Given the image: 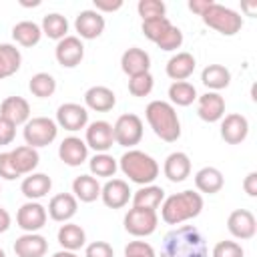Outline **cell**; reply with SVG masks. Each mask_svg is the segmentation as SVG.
Segmentation results:
<instances>
[{
  "instance_id": "1",
  "label": "cell",
  "mask_w": 257,
  "mask_h": 257,
  "mask_svg": "<svg viewBox=\"0 0 257 257\" xmlns=\"http://www.w3.org/2000/svg\"><path fill=\"white\" fill-rule=\"evenodd\" d=\"M161 257H209V251L203 233L195 225H181L163 237Z\"/></svg>"
},
{
  "instance_id": "2",
  "label": "cell",
  "mask_w": 257,
  "mask_h": 257,
  "mask_svg": "<svg viewBox=\"0 0 257 257\" xmlns=\"http://www.w3.org/2000/svg\"><path fill=\"white\" fill-rule=\"evenodd\" d=\"M203 211V197L197 191H181L175 195H169L161 203V217L169 225H181L189 219L199 217Z\"/></svg>"
},
{
  "instance_id": "3",
  "label": "cell",
  "mask_w": 257,
  "mask_h": 257,
  "mask_svg": "<svg viewBox=\"0 0 257 257\" xmlns=\"http://www.w3.org/2000/svg\"><path fill=\"white\" fill-rule=\"evenodd\" d=\"M145 116L153 133L165 141V143H175L181 137V120L177 116V110L171 102L167 100H151L145 108Z\"/></svg>"
},
{
  "instance_id": "4",
  "label": "cell",
  "mask_w": 257,
  "mask_h": 257,
  "mask_svg": "<svg viewBox=\"0 0 257 257\" xmlns=\"http://www.w3.org/2000/svg\"><path fill=\"white\" fill-rule=\"evenodd\" d=\"M120 171L124 173V177H128V181L137 183V185H153V181L159 177V163L137 149H128L120 161H118Z\"/></svg>"
},
{
  "instance_id": "5",
  "label": "cell",
  "mask_w": 257,
  "mask_h": 257,
  "mask_svg": "<svg viewBox=\"0 0 257 257\" xmlns=\"http://www.w3.org/2000/svg\"><path fill=\"white\" fill-rule=\"evenodd\" d=\"M201 20L209 28L217 30L223 36H233V34H237L243 28V18L239 16V12H235V10H231V8L223 6V4H217V2H213L205 10Z\"/></svg>"
},
{
  "instance_id": "6",
  "label": "cell",
  "mask_w": 257,
  "mask_h": 257,
  "mask_svg": "<svg viewBox=\"0 0 257 257\" xmlns=\"http://www.w3.org/2000/svg\"><path fill=\"white\" fill-rule=\"evenodd\" d=\"M24 141L32 149L48 147L58 137V124L48 116H34L24 124Z\"/></svg>"
},
{
  "instance_id": "7",
  "label": "cell",
  "mask_w": 257,
  "mask_h": 257,
  "mask_svg": "<svg viewBox=\"0 0 257 257\" xmlns=\"http://www.w3.org/2000/svg\"><path fill=\"white\" fill-rule=\"evenodd\" d=\"M112 135H114L116 145L133 149L143 139V120H141V116L135 114V112L120 114L116 118V122L112 124Z\"/></svg>"
},
{
  "instance_id": "8",
  "label": "cell",
  "mask_w": 257,
  "mask_h": 257,
  "mask_svg": "<svg viewBox=\"0 0 257 257\" xmlns=\"http://www.w3.org/2000/svg\"><path fill=\"white\" fill-rule=\"evenodd\" d=\"M157 225H159L157 211H151V209L133 207L124 215V229L133 237H149L157 231Z\"/></svg>"
},
{
  "instance_id": "9",
  "label": "cell",
  "mask_w": 257,
  "mask_h": 257,
  "mask_svg": "<svg viewBox=\"0 0 257 257\" xmlns=\"http://www.w3.org/2000/svg\"><path fill=\"white\" fill-rule=\"evenodd\" d=\"M46 219H48L46 207L40 205L38 201L24 203L18 209V213H16V223H18V227L24 233H36V231H40L46 225Z\"/></svg>"
},
{
  "instance_id": "10",
  "label": "cell",
  "mask_w": 257,
  "mask_h": 257,
  "mask_svg": "<svg viewBox=\"0 0 257 257\" xmlns=\"http://www.w3.org/2000/svg\"><path fill=\"white\" fill-rule=\"evenodd\" d=\"M56 124L62 126L64 131L76 133L80 128H86L88 124V110L82 104L76 102H64L56 110Z\"/></svg>"
},
{
  "instance_id": "11",
  "label": "cell",
  "mask_w": 257,
  "mask_h": 257,
  "mask_svg": "<svg viewBox=\"0 0 257 257\" xmlns=\"http://www.w3.org/2000/svg\"><path fill=\"white\" fill-rule=\"evenodd\" d=\"M54 56L60 66L64 68H74L82 62L84 58V44L78 36H64L62 40L56 42Z\"/></svg>"
},
{
  "instance_id": "12",
  "label": "cell",
  "mask_w": 257,
  "mask_h": 257,
  "mask_svg": "<svg viewBox=\"0 0 257 257\" xmlns=\"http://www.w3.org/2000/svg\"><path fill=\"white\" fill-rule=\"evenodd\" d=\"M227 229L235 239L247 241L253 239L257 233V221L255 215L247 209H235L229 217H227Z\"/></svg>"
},
{
  "instance_id": "13",
  "label": "cell",
  "mask_w": 257,
  "mask_h": 257,
  "mask_svg": "<svg viewBox=\"0 0 257 257\" xmlns=\"http://www.w3.org/2000/svg\"><path fill=\"white\" fill-rule=\"evenodd\" d=\"M86 147L92 149L94 153H106L112 143H114V135H112V124L106 120H94L86 126V139H84Z\"/></svg>"
},
{
  "instance_id": "14",
  "label": "cell",
  "mask_w": 257,
  "mask_h": 257,
  "mask_svg": "<svg viewBox=\"0 0 257 257\" xmlns=\"http://www.w3.org/2000/svg\"><path fill=\"white\" fill-rule=\"evenodd\" d=\"M249 135V120L239 114L231 112L221 118V139L227 145H241Z\"/></svg>"
},
{
  "instance_id": "15",
  "label": "cell",
  "mask_w": 257,
  "mask_h": 257,
  "mask_svg": "<svg viewBox=\"0 0 257 257\" xmlns=\"http://www.w3.org/2000/svg\"><path fill=\"white\" fill-rule=\"evenodd\" d=\"M104 16L96 10H82L78 12L76 20H74V28L78 32V38H84V40H94L98 38L102 32H104Z\"/></svg>"
},
{
  "instance_id": "16",
  "label": "cell",
  "mask_w": 257,
  "mask_h": 257,
  "mask_svg": "<svg viewBox=\"0 0 257 257\" xmlns=\"http://www.w3.org/2000/svg\"><path fill=\"white\" fill-rule=\"evenodd\" d=\"M197 114L205 122H217L225 116V98L219 92H205L197 96Z\"/></svg>"
},
{
  "instance_id": "17",
  "label": "cell",
  "mask_w": 257,
  "mask_h": 257,
  "mask_svg": "<svg viewBox=\"0 0 257 257\" xmlns=\"http://www.w3.org/2000/svg\"><path fill=\"white\" fill-rule=\"evenodd\" d=\"M131 189L128 183L122 179H108L102 187H100V199L108 209H120L128 203L131 199Z\"/></svg>"
},
{
  "instance_id": "18",
  "label": "cell",
  "mask_w": 257,
  "mask_h": 257,
  "mask_svg": "<svg viewBox=\"0 0 257 257\" xmlns=\"http://www.w3.org/2000/svg\"><path fill=\"white\" fill-rule=\"evenodd\" d=\"M76 209H78V201L72 193H58L50 199L48 203V217L52 221H58V223H68L74 215H76Z\"/></svg>"
},
{
  "instance_id": "19",
  "label": "cell",
  "mask_w": 257,
  "mask_h": 257,
  "mask_svg": "<svg viewBox=\"0 0 257 257\" xmlns=\"http://www.w3.org/2000/svg\"><path fill=\"white\" fill-rule=\"evenodd\" d=\"M58 157L68 167H80L88 159V147L78 137H66L58 145Z\"/></svg>"
},
{
  "instance_id": "20",
  "label": "cell",
  "mask_w": 257,
  "mask_h": 257,
  "mask_svg": "<svg viewBox=\"0 0 257 257\" xmlns=\"http://www.w3.org/2000/svg\"><path fill=\"white\" fill-rule=\"evenodd\" d=\"M0 116L10 120L14 126L26 124L30 120V104L22 96H6L0 104Z\"/></svg>"
},
{
  "instance_id": "21",
  "label": "cell",
  "mask_w": 257,
  "mask_h": 257,
  "mask_svg": "<svg viewBox=\"0 0 257 257\" xmlns=\"http://www.w3.org/2000/svg\"><path fill=\"white\" fill-rule=\"evenodd\" d=\"M120 68L128 76H137V74L149 72V68H151V56H149L147 50H143L139 46L126 48L122 52V56H120Z\"/></svg>"
},
{
  "instance_id": "22",
  "label": "cell",
  "mask_w": 257,
  "mask_h": 257,
  "mask_svg": "<svg viewBox=\"0 0 257 257\" xmlns=\"http://www.w3.org/2000/svg\"><path fill=\"white\" fill-rule=\"evenodd\" d=\"M163 173L171 183H183L191 175V159L183 151H175L165 159Z\"/></svg>"
},
{
  "instance_id": "23",
  "label": "cell",
  "mask_w": 257,
  "mask_h": 257,
  "mask_svg": "<svg viewBox=\"0 0 257 257\" xmlns=\"http://www.w3.org/2000/svg\"><path fill=\"white\" fill-rule=\"evenodd\" d=\"M84 104H86V108H90V110L108 112V110H112L114 104H116V94H114L108 86L96 84V86H90V88L84 92Z\"/></svg>"
},
{
  "instance_id": "24",
  "label": "cell",
  "mask_w": 257,
  "mask_h": 257,
  "mask_svg": "<svg viewBox=\"0 0 257 257\" xmlns=\"http://www.w3.org/2000/svg\"><path fill=\"white\" fill-rule=\"evenodd\" d=\"M48 251V241L38 233H24L14 241L16 257H44Z\"/></svg>"
},
{
  "instance_id": "25",
  "label": "cell",
  "mask_w": 257,
  "mask_h": 257,
  "mask_svg": "<svg viewBox=\"0 0 257 257\" xmlns=\"http://www.w3.org/2000/svg\"><path fill=\"white\" fill-rule=\"evenodd\" d=\"M195 66H197V62H195V56L191 52H177L169 58L165 72L169 78L179 82V80H187L195 72Z\"/></svg>"
},
{
  "instance_id": "26",
  "label": "cell",
  "mask_w": 257,
  "mask_h": 257,
  "mask_svg": "<svg viewBox=\"0 0 257 257\" xmlns=\"http://www.w3.org/2000/svg\"><path fill=\"white\" fill-rule=\"evenodd\" d=\"M50 189H52V179L46 173H30L28 177H24V181L20 185V191L28 201L46 197L50 193Z\"/></svg>"
},
{
  "instance_id": "27",
  "label": "cell",
  "mask_w": 257,
  "mask_h": 257,
  "mask_svg": "<svg viewBox=\"0 0 257 257\" xmlns=\"http://www.w3.org/2000/svg\"><path fill=\"white\" fill-rule=\"evenodd\" d=\"M223 185H225V179L217 167H203L195 173V187L199 193L215 195L223 189Z\"/></svg>"
},
{
  "instance_id": "28",
  "label": "cell",
  "mask_w": 257,
  "mask_h": 257,
  "mask_svg": "<svg viewBox=\"0 0 257 257\" xmlns=\"http://www.w3.org/2000/svg\"><path fill=\"white\" fill-rule=\"evenodd\" d=\"M201 82L211 90L217 92L221 88H227L231 84V72L223 64H209L201 72Z\"/></svg>"
},
{
  "instance_id": "29",
  "label": "cell",
  "mask_w": 257,
  "mask_h": 257,
  "mask_svg": "<svg viewBox=\"0 0 257 257\" xmlns=\"http://www.w3.org/2000/svg\"><path fill=\"white\" fill-rule=\"evenodd\" d=\"M10 157H12V163L18 171V175H30L38 163H40V155L36 149L28 147V145H22V147H16L14 151H10Z\"/></svg>"
},
{
  "instance_id": "30",
  "label": "cell",
  "mask_w": 257,
  "mask_h": 257,
  "mask_svg": "<svg viewBox=\"0 0 257 257\" xmlns=\"http://www.w3.org/2000/svg\"><path fill=\"white\" fill-rule=\"evenodd\" d=\"M58 243H60V247L62 249H66V251H78L80 247H84V243H86V233H84V229L80 227V225H76V223H64V225H60V229H58Z\"/></svg>"
},
{
  "instance_id": "31",
  "label": "cell",
  "mask_w": 257,
  "mask_h": 257,
  "mask_svg": "<svg viewBox=\"0 0 257 257\" xmlns=\"http://www.w3.org/2000/svg\"><path fill=\"white\" fill-rule=\"evenodd\" d=\"M72 193H74L76 201L92 203L100 197V183L92 175H80L72 181Z\"/></svg>"
},
{
  "instance_id": "32",
  "label": "cell",
  "mask_w": 257,
  "mask_h": 257,
  "mask_svg": "<svg viewBox=\"0 0 257 257\" xmlns=\"http://www.w3.org/2000/svg\"><path fill=\"white\" fill-rule=\"evenodd\" d=\"M163 201H165V191L163 187H157V185H145L133 195V207H139V209L157 211Z\"/></svg>"
},
{
  "instance_id": "33",
  "label": "cell",
  "mask_w": 257,
  "mask_h": 257,
  "mask_svg": "<svg viewBox=\"0 0 257 257\" xmlns=\"http://www.w3.org/2000/svg\"><path fill=\"white\" fill-rule=\"evenodd\" d=\"M12 38H14L20 46L32 48V46H36V44L40 42V38H42V28H40L36 22H32V20H22V22L14 24V28H12Z\"/></svg>"
},
{
  "instance_id": "34",
  "label": "cell",
  "mask_w": 257,
  "mask_h": 257,
  "mask_svg": "<svg viewBox=\"0 0 257 257\" xmlns=\"http://www.w3.org/2000/svg\"><path fill=\"white\" fill-rule=\"evenodd\" d=\"M22 64V54L14 44H0V80L18 72Z\"/></svg>"
},
{
  "instance_id": "35",
  "label": "cell",
  "mask_w": 257,
  "mask_h": 257,
  "mask_svg": "<svg viewBox=\"0 0 257 257\" xmlns=\"http://www.w3.org/2000/svg\"><path fill=\"white\" fill-rule=\"evenodd\" d=\"M88 169H90V175L92 177H102V179H110L114 177L116 169H118V163L112 155L108 153H96L90 161H88Z\"/></svg>"
},
{
  "instance_id": "36",
  "label": "cell",
  "mask_w": 257,
  "mask_h": 257,
  "mask_svg": "<svg viewBox=\"0 0 257 257\" xmlns=\"http://www.w3.org/2000/svg\"><path fill=\"white\" fill-rule=\"evenodd\" d=\"M42 34H46L52 40H62L64 36H68V20L58 14V12H50L42 18Z\"/></svg>"
},
{
  "instance_id": "37",
  "label": "cell",
  "mask_w": 257,
  "mask_h": 257,
  "mask_svg": "<svg viewBox=\"0 0 257 257\" xmlns=\"http://www.w3.org/2000/svg\"><path fill=\"white\" fill-rule=\"evenodd\" d=\"M169 98H171V104L189 106V104H193L197 100V88L187 80L173 82L169 86Z\"/></svg>"
},
{
  "instance_id": "38",
  "label": "cell",
  "mask_w": 257,
  "mask_h": 257,
  "mask_svg": "<svg viewBox=\"0 0 257 257\" xmlns=\"http://www.w3.org/2000/svg\"><path fill=\"white\" fill-rule=\"evenodd\" d=\"M28 88H30V92H32L36 98H48V96H52L54 90H56V80H54V76L48 74V72H36V74L30 78Z\"/></svg>"
},
{
  "instance_id": "39",
  "label": "cell",
  "mask_w": 257,
  "mask_h": 257,
  "mask_svg": "<svg viewBox=\"0 0 257 257\" xmlns=\"http://www.w3.org/2000/svg\"><path fill=\"white\" fill-rule=\"evenodd\" d=\"M155 86V78L151 72H143V74H137V76H128V92L133 96H149L151 90Z\"/></svg>"
},
{
  "instance_id": "40",
  "label": "cell",
  "mask_w": 257,
  "mask_h": 257,
  "mask_svg": "<svg viewBox=\"0 0 257 257\" xmlns=\"http://www.w3.org/2000/svg\"><path fill=\"white\" fill-rule=\"evenodd\" d=\"M173 24H171V20L167 18V16H163V18H153V20H143V26H141V30H143V34L151 40V42H157L169 28H171Z\"/></svg>"
},
{
  "instance_id": "41",
  "label": "cell",
  "mask_w": 257,
  "mask_h": 257,
  "mask_svg": "<svg viewBox=\"0 0 257 257\" xmlns=\"http://www.w3.org/2000/svg\"><path fill=\"white\" fill-rule=\"evenodd\" d=\"M137 10L143 20H153V18H163L167 12V6L163 0H141L137 4Z\"/></svg>"
},
{
  "instance_id": "42",
  "label": "cell",
  "mask_w": 257,
  "mask_h": 257,
  "mask_svg": "<svg viewBox=\"0 0 257 257\" xmlns=\"http://www.w3.org/2000/svg\"><path fill=\"white\" fill-rule=\"evenodd\" d=\"M155 44H157L161 50H167V52L181 48V44H183V32H181V28H177V26L173 24Z\"/></svg>"
},
{
  "instance_id": "43",
  "label": "cell",
  "mask_w": 257,
  "mask_h": 257,
  "mask_svg": "<svg viewBox=\"0 0 257 257\" xmlns=\"http://www.w3.org/2000/svg\"><path fill=\"white\" fill-rule=\"evenodd\" d=\"M211 257H245V251L237 241H219L213 247Z\"/></svg>"
},
{
  "instance_id": "44",
  "label": "cell",
  "mask_w": 257,
  "mask_h": 257,
  "mask_svg": "<svg viewBox=\"0 0 257 257\" xmlns=\"http://www.w3.org/2000/svg\"><path fill=\"white\" fill-rule=\"evenodd\" d=\"M124 257H157V253L147 241H131L124 247Z\"/></svg>"
},
{
  "instance_id": "45",
  "label": "cell",
  "mask_w": 257,
  "mask_h": 257,
  "mask_svg": "<svg viewBox=\"0 0 257 257\" xmlns=\"http://www.w3.org/2000/svg\"><path fill=\"white\" fill-rule=\"evenodd\" d=\"M18 171L12 163V157H10V151L8 153H0V179L4 181H14L18 179Z\"/></svg>"
},
{
  "instance_id": "46",
  "label": "cell",
  "mask_w": 257,
  "mask_h": 257,
  "mask_svg": "<svg viewBox=\"0 0 257 257\" xmlns=\"http://www.w3.org/2000/svg\"><path fill=\"white\" fill-rule=\"evenodd\" d=\"M84 257H114V251L106 241H92L86 245Z\"/></svg>"
},
{
  "instance_id": "47",
  "label": "cell",
  "mask_w": 257,
  "mask_h": 257,
  "mask_svg": "<svg viewBox=\"0 0 257 257\" xmlns=\"http://www.w3.org/2000/svg\"><path fill=\"white\" fill-rule=\"evenodd\" d=\"M14 137H16V126L10 120L0 116V147L10 145L14 141Z\"/></svg>"
},
{
  "instance_id": "48",
  "label": "cell",
  "mask_w": 257,
  "mask_h": 257,
  "mask_svg": "<svg viewBox=\"0 0 257 257\" xmlns=\"http://www.w3.org/2000/svg\"><path fill=\"white\" fill-rule=\"evenodd\" d=\"M122 8V0H94V10L96 12H116Z\"/></svg>"
},
{
  "instance_id": "49",
  "label": "cell",
  "mask_w": 257,
  "mask_h": 257,
  "mask_svg": "<svg viewBox=\"0 0 257 257\" xmlns=\"http://www.w3.org/2000/svg\"><path fill=\"white\" fill-rule=\"evenodd\" d=\"M243 191L249 195V197H257V173L251 171L245 179H243Z\"/></svg>"
},
{
  "instance_id": "50",
  "label": "cell",
  "mask_w": 257,
  "mask_h": 257,
  "mask_svg": "<svg viewBox=\"0 0 257 257\" xmlns=\"http://www.w3.org/2000/svg\"><path fill=\"white\" fill-rule=\"evenodd\" d=\"M213 4V0H189V10L195 12L197 16H203L205 10Z\"/></svg>"
},
{
  "instance_id": "51",
  "label": "cell",
  "mask_w": 257,
  "mask_h": 257,
  "mask_svg": "<svg viewBox=\"0 0 257 257\" xmlns=\"http://www.w3.org/2000/svg\"><path fill=\"white\" fill-rule=\"evenodd\" d=\"M10 223H12L10 213H8L4 207H0V233H6V231L10 229Z\"/></svg>"
},
{
  "instance_id": "52",
  "label": "cell",
  "mask_w": 257,
  "mask_h": 257,
  "mask_svg": "<svg viewBox=\"0 0 257 257\" xmlns=\"http://www.w3.org/2000/svg\"><path fill=\"white\" fill-rule=\"evenodd\" d=\"M52 257H78V255H76V251H66V249H62V251H56Z\"/></svg>"
},
{
  "instance_id": "53",
  "label": "cell",
  "mask_w": 257,
  "mask_h": 257,
  "mask_svg": "<svg viewBox=\"0 0 257 257\" xmlns=\"http://www.w3.org/2000/svg\"><path fill=\"white\" fill-rule=\"evenodd\" d=\"M243 8H245L249 14H253V12H255V8H257V4H243Z\"/></svg>"
},
{
  "instance_id": "54",
  "label": "cell",
  "mask_w": 257,
  "mask_h": 257,
  "mask_svg": "<svg viewBox=\"0 0 257 257\" xmlns=\"http://www.w3.org/2000/svg\"><path fill=\"white\" fill-rule=\"evenodd\" d=\"M0 257H6V253H4V249H0Z\"/></svg>"
},
{
  "instance_id": "55",
  "label": "cell",
  "mask_w": 257,
  "mask_h": 257,
  "mask_svg": "<svg viewBox=\"0 0 257 257\" xmlns=\"http://www.w3.org/2000/svg\"><path fill=\"white\" fill-rule=\"evenodd\" d=\"M0 191H2V189H0Z\"/></svg>"
}]
</instances>
